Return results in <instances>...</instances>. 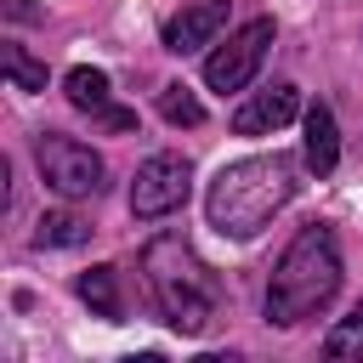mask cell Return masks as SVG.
I'll use <instances>...</instances> for the list:
<instances>
[{
  "instance_id": "obj_1",
  "label": "cell",
  "mask_w": 363,
  "mask_h": 363,
  "mask_svg": "<svg viewBox=\"0 0 363 363\" xmlns=\"http://www.w3.org/2000/svg\"><path fill=\"white\" fill-rule=\"evenodd\" d=\"M295 193H301V164L289 153H255L216 170L204 193V216L221 238H255Z\"/></svg>"
},
{
  "instance_id": "obj_2",
  "label": "cell",
  "mask_w": 363,
  "mask_h": 363,
  "mask_svg": "<svg viewBox=\"0 0 363 363\" xmlns=\"http://www.w3.org/2000/svg\"><path fill=\"white\" fill-rule=\"evenodd\" d=\"M142 278H147V295L159 301V312H164V323L176 335H210L216 329V318L227 306V289H221V278L204 267V255L182 233L147 238Z\"/></svg>"
},
{
  "instance_id": "obj_3",
  "label": "cell",
  "mask_w": 363,
  "mask_h": 363,
  "mask_svg": "<svg viewBox=\"0 0 363 363\" xmlns=\"http://www.w3.org/2000/svg\"><path fill=\"white\" fill-rule=\"evenodd\" d=\"M340 278H346V267H340L335 227H323V221L301 227V233L284 244L278 267H272V284H267V323L295 329V323L318 318V312L340 295Z\"/></svg>"
},
{
  "instance_id": "obj_4",
  "label": "cell",
  "mask_w": 363,
  "mask_h": 363,
  "mask_svg": "<svg viewBox=\"0 0 363 363\" xmlns=\"http://www.w3.org/2000/svg\"><path fill=\"white\" fill-rule=\"evenodd\" d=\"M34 164H40V182L62 199H96L108 187V164L96 147L62 136V130H40L34 136Z\"/></svg>"
},
{
  "instance_id": "obj_5",
  "label": "cell",
  "mask_w": 363,
  "mask_h": 363,
  "mask_svg": "<svg viewBox=\"0 0 363 363\" xmlns=\"http://www.w3.org/2000/svg\"><path fill=\"white\" fill-rule=\"evenodd\" d=\"M187 193H193L187 153H153V159H142V170L130 182V216L136 221H164L187 204Z\"/></svg>"
},
{
  "instance_id": "obj_6",
  "label": "cell",
  "mask_w": 363,
  "mask_h": 363,
  "mask_svg": "<svg viewBox=\"0 0 363 363\" xmlns=\"http://www.w3.org/2000/svg\"><path fill=\"white\" fill-rule=\"evenodd\" d=\"M267 45H272V17H250L244 28L227 34V45H216V51L204 57V85L221 91V96H227V91H244V85L261 74Z\"/></svg>"
},
{
  "instance_id": "obj_7",
  "label": "cell",
  "mask_w": 363,
  "mask_h": 363,
  "mask_svg": "<svg viewBox=\"0 0 363 363\" xmlns=\"http://www.w3.org/2000/svg\"><path fill=\"white\" fill-rule=\"evenodd\" d=\"M62 91H68V102L79 108V113H91L102 130H136V108H113L108 102V74L102 68H68V79H62Z\"/></svg>"
},
{
  "instance_id": "obj_8",
  "label": "cell",
  "mask_w": 363,
  "mask_h": 363,
  "mask_svg": "<svg viewBox=\"0 0 363 363\" xmlns=\"http://www.w3.org/2000/svg\"><path fill=\"white\" fill-rule=\"evenodd\" d=\"M227 11H233V0H193V6H182V11H176V17L164 23V51L187 57V51L210 45V40L221 34Z\"/></svg>"
},
{
  "instance_id": "obj_9",
  "label": "cell",
  "mask_w": 363,
  "mask_h": 363,
  "mask_svg": "<svg viewBox=\"0 0 363 363\" xmlns=\"http://www.w3.org/2000/svg\"><path fill=\"white\" fill-rule=\"evenodd\" d=\"M295 113H301V91H295V85H267V91H255V96L233 113V130H238V136H267V130L289 125Z\"/></svg>"
},
{
  "instance_id": "obj_10",
  "label": "cell",
  "mask_w": 363,
  "mask_h": 363,
  "mask_svg": "<svg viewBox=\"0 0 363 363\" xmlns=\"http://www.w3.org/2000/svg\"><path fill=\"white\" fill-rule=\"evenodd\" d=\"M335 164H340L335 113H329V102H312V108H306V170H312V176H335Z\"/></svg>"
},
{
  "instance_id": "obj_11",
  "label": "cell",
  "mask_w": 363,
  "mask_h": 363,
  "mask_svg": "<svg viewBox=\"0 0 363 363\" xmlns=\"http://www.w3.org/2000/svg\"><path fill=\"white\" fill-rule=\"evenodd\" d=\"M85 238H91V221L74 210H45L34 221V250H79Z\"/></svg>"
},
{
  "instance_id": "obj_12",
  "label": "cell",
  "mask_w": 363,
  "mask_h": 363,
  "mask_svg": "<svg viewBox=\"0 0 363 363\" xmlns=\"http://www.w3.org/2000/svg\"><path fill=\"white\" fill-rule=\"evenodd\" d=\"M79 301L96 312V318H108V323H119L125 318V301H119V272L113 267H91V272H79Z\"/></svg>"
},
{
  "instance_id": "obj_13",
  "label": "cell",
  "mask_w": 363,
  "mask_h": 363,
  "mask_svg": "<svg viewBox=\"0 0 363 363\" xmlns=\"http://www.w3.org/2000/svg\"><path fill=\"white\" fill-rule=\"evenodd\" d=\"M323 357H335V363H363V301L323 335Z\"/></svg>"
},
{
  "instance_id": "obj_14",
  "label": "cell",
  "mask_w": 363,
  "mask_h": 363,
  "mask_svg": "<svg viewBox=\"0 0 363 363\" xmlns=\"http://www.w3.org/2000/svg\"><path fill=\"white\" fill-rule=\"evenodd\" d=\"M0 68L17 91H45V62H34L23 45H0Z\"/></svg>"
},
{
  "instance_id": "obj_15",
  "label": "cell",
  "mask_w": 363,
  "mask_h": 363,
  "mask_svg": "<svg viewBox=\"0 0 363 363\" xmlns=\"http://www.w3.org/2000/svg\"><path fill=\"white\" fill-rule=\"evenodd\" d=\"M159 119L164 125H204V102L187 85H164L159 91Z\"/></svg>"
},
{
  "instance_id": "obj_16",
  "label": "cell",
  "mask_w": 363,
  "mask_h": 363,
  "mask_svg": "<svg viewBox=\"0 0 363 363\" xmlns=\"http://www.w3.org/2000/svg\"><path fill=\"white\" fill-rule=\"evenodd\" d=\"M6 11H11L17 23H34V17H40V6H28V0H6Z\"/></svg>"
}]
</instances>
